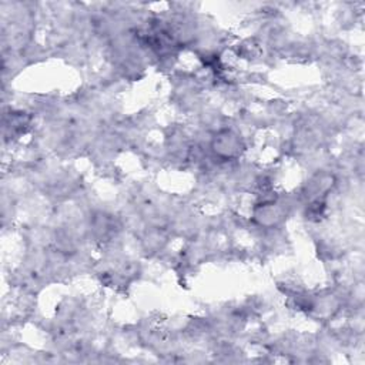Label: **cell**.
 Returning <instances> with one entry per match:
<instances>
[{
    "label": "cell",
    "mask_w": 365,
    "mask_h": 365,
    "mask_svg": "<svg viewBox=\"0 0 365 365\" xmlns=\"http://www.w3.org/2000/svg\"><path fill=\"white\" fill-rule=\"evenodd\" d=\"M212 150L218 157L234 158L240 155L242 150V141L240 135L235 134L234 131L222 130L215 135L212 141Z\"/></svg>",
    "instance_id": "1"
}]
</instances>
